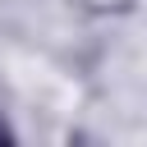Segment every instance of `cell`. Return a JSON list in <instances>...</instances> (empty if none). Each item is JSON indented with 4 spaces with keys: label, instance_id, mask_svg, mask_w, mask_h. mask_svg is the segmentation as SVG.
Wrapping results in <instances>:
<instances>
[{
    "label": "cell",
    "instance_id": "1",
    "mask_svg": "<svg viewBox=\"0 0 147 147\" xmlns=\"http://www.w3.org/2000/svg\"><path fill=\"white\" fill-rule=\"evenodd\" d=\"M0 142H14V129H9L5 119H0Z\"/></svg>",
    "mask_w": 147,
    "mask_h": 147
}]
</instances>
